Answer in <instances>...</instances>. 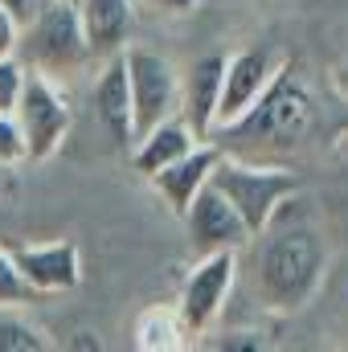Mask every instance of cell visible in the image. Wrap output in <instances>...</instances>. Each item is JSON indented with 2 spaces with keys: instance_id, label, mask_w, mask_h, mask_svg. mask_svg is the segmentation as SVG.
Instances as JSON below:
<instances>
[{
  "instance_id": "6da1fadb",
  "label": "cell",
  "mask_w": 348,
  "mask_h": 352,
  "mask_svg": "<svg viewBox=\"0 0 348 352\" xmlns=\"http://www.w3.org/2000/svg\"><path fill=\"white\" fill-rule=\"evenodd\" d=\"M316 102L303 87V78H295L291 70H274V78L266 82L259 98L230 119L226 127H217L209 140L226 152V156H242V160H270V156H291L307 127H312Z\"/></svg>"
},
{
  "instance_id": "7a4b0ae2",
  "label": "cell",
  "mask_w": 348,
  "mask_h": 352,
  "mask_svg": "<svg viewBox=\"0 0 348 352\" xmlns=\"http://www.w3.org/2000/svg\"><path fill=\"white\" fill-rule=\"evenodd\" d=\"M254 246V263H250V287L254 299L270 311H299L303 303H312V295L320 291L328 250L320 242V234L312 226H266L262 234L250 238Z\"/></svg>"
},
{
  "instance_id": "3957f363",
  "label": "cell",
  "mask_w": 348,
  "mask_h": 352,
  "mask_svg": "<svg viewBox=\"0 0 348 352\" xmlns=\"http://www.w3.org/2000/svg\"><path fill=\"white\" fill-rule=\"evenodd\" d=\"M17 58L25 70H37L45 78H58V82L83 74L94 58H90V45L83 37L74 0H41L33 21L21 25Z\"/></svg>"
},
{
  "instance_id": "277c9868",
  "label": "cell",
  "mask_w": 348,
  "mask_h": 352,
  "mask_svg": "<svg viewBox=\"0 0 348 352\" xmlns=\"http://www.w3.org/2000/svg\"><path fill=\"white\" fill-rule=\"evenodd\" d=\"M209 184L238 209V217L246 221L250 238L262 234L287 205V197L299 192V176L283 164H266V160H242V156H217Z\"/></svg>"
},
{
  "instance_id": "5b68a950",
  "label": "cell",
  "mask_w": 348,
  "mask_h": 352,
  "mask_svg": "<svg viewBox=\"0 0 348 352\" xmlns=\"http://www.w3.org/2000/svg\"><path fill=\"white\" fill-rule=\"evenodd\" d=\"M12 119L25 135V152L29 160H50L62 152L70 127H74V107H70V94L58 78H45L37 70H25V87L21 98L12 107Z\"/></svg>"
},
{
  "instance_id": "8992f818",
  "label": "cell",
  "mask_w": 348,
  "mask_h": 352,
  "mask_svg": "<svg viewBox=\"0 0 348 352\" xmlns=\"http://www.w3.org/2000/svg\"><path fill=\"white\" fill-rule=\"evenodd\" d=\"M234 278H238V250H213V254H197L193 270L184 274V287H180V303H176V316L184 324V336L197 340L205 336L230 291H234Z\"/></svg>"
},
{
  "instance_id": "52a82bcc",
  "label": "cell",
  "mask_w": 348,
  "mask_h": 352,
  "mask_svg": "<svg viewBox=\"0 0 348 352\" xmlns=\"http://www.w3.org/2000/svg\"><path fill=\"white\" fill-rule=\"evenodd\" d=\"M127 62V87H131V119H135V135H144L148 127L173 119L180 111V74L168 58L152 54V50H123Z\"/></svg>"
},
{
  "instance_id": "ba28073f",
  "label": "cell",
  "mask_w": 348,
  "mask_h": 352,
  "mask_svg": "<svg viewBox=\"0 0 348 352\" xmlns=\"http://www.w3.org/2000/svg\"><path fill=\"white\" fill-rule=\"evenodd\" d=\"M180 217H184V230H188V246H193L197 254L246 250V246H250L246 221L238 217V209H234L213 184H205V188L188 201V209H184Z\"/></svg>"
},
{
  "instance_id": "9c48e42d",
  "label": "cell",
  "mask_w": 348,
  "mask_h": 352,
  "mask_svg": "<svg viewBox=\"0 0 348 352\" xmlns=\"http://www.w3.org/2000/svg\"><path fill=\"white\" fill-rule=\"evenodd\" d=\"M279 62L270 50H238L226 58V74H221V94H217V119H213V131L226 127L230 119H238L254 98H259L266 82L274 78Z\"/></svg>"
},
{
  "instance_id": "30bf717a",
  "label": "cell",
  "mask_w": 348,
  "mask_h": 352,
  "mask_svg": "<svg viewBox=\"0 0 348 352\" xmlns=\"http://www.w3.org/2000/svg\"><path fill=\"white\" fill-rule=\"evenodd\" d=\"M12 263L37 295L74 291L83 283V258L74 242H41V246H8Z\"/></svg>"
},
{
  "instance_id": "8fae6325",
  "label": "cell",
  "mask_w": 348,
  "mask_h": 352,
  "mask_svg": "<svg viewBox=\"0 0 348 352\" xmlns=\"http://www.w3.org/2000/svg\"><path fill=\"white\" fill-rule=\"evenodd\" d=\"M90 102H94V115L107 127L111 144L131 148L135 144V119H131V87H127L123 54L102 58V70L94 74V87H90Z\"/></svg>"
},
{
  "instance_id": "7c38bea8",
  "label": "cell",
  "mask_w": 348,
  "mask_h": 352,
  "mask_svg": "<svg viewBox=\"0 0 348 352\" xmlns=\"http://www.w3.org/2000/svg\"><path fill=\"white\" fill-rule=\"evenodd\" d=\"M74 8L94 62L127 50L135 33V0H74Z\"/></svg>"
},
{
  "instance_id": "4fadbf2b",
  "label": "cell",
  "mask_w": 348,
  "mask_h": 352,
  "mask_svg": "<svg viewBox=\"0 0 348 352\" xmlns=\"http://www.w3.org/2000/svg\"><path fill=\"white\" fill-rule=\"evenodd\" d=\"M221 74H226V54H205L188 66V74L180 78V119L193 127L197 140L213 135V119H217V94H221Z\"/></svg>"
},
{
  "instance_id": "5bb4252c",
  "label": "cell",
  "mask_w": 348,
  "mask_h": 352,
  "mask_svg": "<svg viewBox=\"0 0 348 352\" xmlns=\"http://www.w3.org/2000/svg\"><path fill=\"white\" fill-rule=\"evenodd\" d=\"M217 156H221V148L213 144V140H201L197 148H188L184 156H176L173 164H164L160 173H152V188L173 205V213L180 217L184 209H188V201L209 184V173H213V164H217Z\"/></svg>"
},
{
  "instance_id": "9a60e30c",
  "label": "cell",
  "mask_w": 348,
  "mask_h": 352,
  "mask_svg": "<svg viewBox=\"0 0 348 352\" xmlns=\"http://www.w3.org/2000/svg\"><path fill=\"white\" fill-rule=\"evenodd\" d=\"M201 140L193 135V127L173 115V119H164V123H156V127H148L144 135H135V144H131V164H135V173L152 176L160 173L164 164H173L176 156H184L188 148H197Z\"/></svg>"
},
{
  "instance_id": "2e32d148",
  "label": "cell",
  "mask_w": 348,
  "mask_h": 352,
  "mask_svg": "<svg viewBox=\"0 0 348 352\" xmlns=\"http://www.w3.org/2000/svg\"><path fill=\"white\" fill-rule=\"evenodd\" d=\"M184 340L188 336H184V324H180L176 307H148L135 324V349L144 352H173Z\"/></svg>"
},
{
  "instance_id": "e0dca14e",
  "label": "cell",
  "mask_w": 348,
  "mask_h": 352,
  "mask_svg": "<svg viewBox=\"0 0 348 352\" xmlns=\"http://www.w3.org/2000/svg\"><path fill=\"white\" fill-rule=\"evenodd\" d=\"M37 299H41V295L25 283V274H21L17 263H12V250L0 246V311L25 307V303H37Z\"/></svg>"
},
{
  "instance_id": "ac0fdd59",
  "label": "cell",
  "mask_w": 348,
  "mask_h": 352,
  "mask_svg": "<svg viewBox=\"0 0 348 352\" xmlns=\"http://www.w3.org/2000/svg\"><path fill=\"white\" fill-rule=\"evenodd\" d=\"M50 340L41 328L17 320V316H0V352H45Z\"/></svg>"
},
{
  "instance_id": "d6986e66",
  "label": "cell",
  "mask_w": 348,
  "mask_h": 352,
  "mask_svg": "<svg viewBox=\"0 0 348 352\" xmlns=\"http://www.w3.org/2000/svg\"><path fill=\"white\" fill-rule=\"evenodd\" d=\"M21 87H25V66L17 54L0 58V115H12L17 98H21Z\"/></svg>"
},
{
  "instance_id": "ffe728a7",
  "label": "cell",
  "mask_w": 348,
  "mask_h": 352,
  "mask_svg": "<svg viewBox=\"0 0 348 352\" xmlns=\"http://www.w3.org/2000/svg\"><path fill=\"white\" fill-rule=\"evenodd\" d=\"M25 160H29V152H25V135L17 127V119L0 115V168H17Z\"/></svg>"
},
{
  "instance_id": "44dd1931",
  "label": "cell",
  "mask_w": 348,
  "mask_h": 352,
  "mask_svg": "<svg viewBox=\"0 0 348 352\" xmlns=\"http://www.w3.org/2000/svg\"><path fill=\"white\" fill-rule=\"evenodd\" d=\"M17 41H21V21L0 4V58L17 54Z\"/></svg>"
},
{
  "instance_id": "7402d4cb",
  "label": "cell",
  "mask_w": 348,
  "mask_h": 352,
  "mask_svg": "<svg viewBox=\"0 0 348 352\" xmlns=\"http://www.w3.org/2000/svg\"><path fill=\"white\" fill-rule=\"evenodd\" d=\"M217 349H266L262 332H226L217 340Z\"/></svg>"
},
{
  "instance_id": "603a6c76",
  "label": "cell",
  "mask_w": 348,
  "mask_h": 352,
  "mask_svg": "<svg viewBox=\"0 0 348 352\" xmlns=\"http://www.w3.org/2000/svg\"><path fill=\"white\" fill-rule=\"evenodd\" d=\"M0 4H4V8L21 21V25H29V21H33V12L41 8V0H0Z\"/></svg>"
},
{
  "instance_id": "cb8c5ba5",
  "label": "cell",
  "mask_w": 348,
  "mask_h": 352,
  "mask_svg": "<svg viewBox=\"0 0 348 352\" xmlns=\"http://www.w3.org/2000/svg\"><path fill=\"white\" fill-rule=\"evenodd\" d=\"M152 8H160V12H173V16H188L201 0H148Z\"/></svg>"
}]
</instances>
